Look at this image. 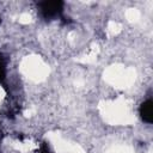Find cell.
Listing matches in <instances>:
<instances>
[{"mask_svg":"<svg viewBox=\"0 0 153 153\" xmlns=\"http://www.w3.org/2000/svg\"><path fill=\"white\" fill-rule=\"evenodd\" d=\"M42 16L45 19H53L60 17L63 11V2L62 1H43L38 4Z\"/></svg>","mask_w":153,"mask_h":153,"instance_id":"6da1fadb","label":"cell"},{"mask_svg":"<svg viewBox=\"0 0 153 153\" xmlns=\"http://www.w3.org/2000/svg\"><path fill=\"white\" fill-rule=\"evenodd\" d=\"M139 111H140L141 118H142L146 123H152V122H153V102H152V99L145 100V102L141 104Z\"/></svg>","mask_w":153,"mask_h":153,"instance_id":"7a4b0ae2","label":"cell"},{"mask_svg":"<svg viewBox=\"0 0 153 153\" xmlns=\"http://www.w3.org/2000/svg\"><path fill=\"white\" fill-rule=\"evenodd\" d=\"M5 73H6V69H5V62H4L2 56L0 55V81H2V80L5 79Z\"/></svg>","mask_w":153,"mask_h":153,"instance_id":"3957f363","label":"cell"},{"mask_svg":"<svg viewBox=\"0 0 153 153\" xmlns=\"http://www.w3.org/2000/svg\"><path fill=\"white\" fill-rule=\"evenodd\" d=\"M39 153H50V151H49V148H48V146H47L45 143H43V145H42Z\"/></svg>","mask_w":153,"mask_h":153,"instance_id":"277c9868","label":"cell"}]
</instances>
